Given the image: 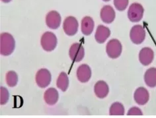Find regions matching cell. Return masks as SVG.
Here are the masks:
<instances>
[{"label":"cell","mask_w":156,"mask_h":118,"mask_svg":"<svg viewBox=\"0 0 156 118\" xmlns=\"http://www.w3.org/2000/svg\"><path fill=\"white\" fill-rule=\"evenodd\" d=\"M15 46V42L12 35L9 33H2L1 34L0 43V52L3 56H9L13 53Z\"/></svg>","instance_id":"cell-1"},{"label":"cell","mask_w":156,"mask_h":118,"mask_svg":"<svg viewBox=\"0 0 156 118\" xmlns=\"http://www.w3.org/2000/svg\"><path fill=\"white\" fill-rule=\"evenodd\" d=\"M144 13V9L140 3H132L128 10V17L131 22L137 23L141 21Z\"/></svg>","instance_id":"cell-2"},{"label":"cell","mask_w":156,"mask_h":118,"mask_svg":"<svg viewBox=\"0 0 156 118\" xmlns=\"http://www.w3.org/2000/svg\"><path fill=\"white\" fill-rule=\"evenodd\" d=\"M41 46L46 52H51L55 49L57 45V38L52 33L46 32L41 37Z\"/></svg>","instance_id":"cell-3"},{"label":"cell","mask_w":156,"mask_h":118,"mask_svg":"<svg viewBox=\"0 0 156 118\" xmlns=\"http://www.w3.org/2000/svg\"><path fill=\"white\" fill-rule=\"evenodd\" d=\"M122 46L120 42L117 39H112L106 46V52L109 57L112 59L118 58L122 53Z\"/></svg>","instance_id":"cell-4"},{"label":"cell","mask_w":156,"mask_h":118,"mask_svg":"<svg viewBox=\"0 0 156 118\" xmlns=\"http://www.w3.org/2000/svg\"><path fill=\"white\" fill-rule=\"evenodd\" d=\"M130 38L135 44H140L145 40L146 32L143 26L139 25L134 26L130 30Z\"/></svg>","instance_id":"cell-5"},{"label":"cell","mask_w":156,"mask_h":118,"mask_svg":"<svg viewBox=\"0 0 156 118\" xmlns=\"http://www.w3.org/2000/svg\"><path fill=\"white\" fill-rule=\"evenodd\" d=\"M70 59L73 62H80L83 60L85 55V50L82 45L80 43H74L70 47L69 50Z\"/></svg>","instance_id":"cell-6"},{"label":"cell","mask_w":156,"mask_h":118,"mask_svg":"<svg viewBox=\"0 0 156 118\" xmlns=\"http://www.w3.org/2000/svg\"><path fill=\"white\" fill-rule=\"evenodd\" d=\"M36 82L41 88H45L48 86L51 81V74L46 69H41L36 75Z\"/></svg>","instance_id":"cell-7"},{"label":"cell","mask_w":156,"mask_h":118,"mask_svg":"<svg viewBox=\"0 0 156 118\" xmlns=\"http://www.w3.org/2000/svg\"><path fill=\"white\" fill-rule=\"evenodd\" d=\"M63 29L65 33L68 36L75 35L78 29V22L73 17H68L65 19L63 23Z\"/></svg>","instance_id":"cell-8"},{"label":"cell","mask_w":156,"mask_h":118,"mask_svg":"<svg viewBox=\"0 0 156 118\" xmlns=\"http://www.w3.org/2000/svg\"><path fill=\"white\" fill-rule=\"evenodd\" d=\"M46 23L50 29H56L60 26L61 16L56 11L49 12L46 17Z\"/></svg>","instance_id":"cell-9"},{"label":"cell","mask_w":156,"mask_h":118,"mask_svg":"<svg viewBox=\"0 0 156 118\" xmlns=\"http://www.w3.org/2000/svg\"><path fill=\"white\" fill-rule=\"evenodd\" d=\"M154 58V52L150 48H144L139 53V60L141 64L147 66L151 64Z\"/></svg>","instance_id":"cell-10"},{"label":"cell","mask_w":156,"mask_h":118,"mask_svg":"<svg viewBox=\"0 0 156 118\" xmlns=\"http://www.w3.org/2000/svg\"><path fill=\"white\" fill-rule=\"evenodd\" d=\"M135 102L139 105H145L150 98V94L147 90L144 87H139L136 90L134 94Z\"/></svg>","instance_id":"cell-11"},{"label":"cell","mask_w":156,"mask_h":118,"mask_svg":"<svg viewBox=\"0 0 156 118\" xmlns=\"http://www.w3.org/2000/svg\"><path fill=\"white\" fill-rule=\"evenodd\" d=\"M101 19L102 21L107 24L114 21L115 19V11L111 5H105L101 10Z\"/></svg>","instance_id":"cell-12"},{"label":"cell","mask_w":156,"mask_h":118,"mask_svg":"<svg viewBox=\"0 0 156 118\" xmlns=\"http://www.w3.org/2000/svg\"><path fill=\"white\" fill-rule=\"evenodd\" d=\"M91 77V70L86 64L79 66L77 70V77L81 82H87Z\"/></svg>","instance_id":"cell-13"},{"label":"cell","mask_w":156,"mask_h":118,"mask_svg":"<svg viewBox=\"0 0 156 118\" xmlns=\"http://www.w3.org/2000/svg\"><path fill=\"white\" fill-rule=\"evenodd\" d=\"M110 29L103 25L98 26L95 34L96 41L99 44H103L110 36Z\"/></svg>","instance_id":"cell-14"},{"label":"cell","mask_w":156,"mask_h":118,"mask_svg":"<svg viewBox=\"0 0 156 118\" xmlns=\"http://www.w3.org/2000/svg\"><path fill=\"white\" fill-rule=\"evenodd\" d=\"M94 91L95 95L99 98L106 97L109 92L108 85L103 81H99L95 85Z\"/></svg>","instance_id":"cell-15"},{"label":"cell","mask_w":156,"mask_h":118,"mask_svg":"<svg viewBox=\"0 0 156 118\" xmlns=\"http://www.w3.org/2000/svg\"><path fill=\"white\" fill-rule=\"evenodd\" d=\"M46 103L48 105H54L58 100L59 94L54 88H49L44 92V95Z\"/></svg>","instance_id":"cell-16"},{"label":"cell","mask_w":156,"mask_h":118,"mask_svg":"<svg viewBox=\"0 0 156 118\" xmlns=\"http://www.w3.org/2000/svg\"><path fill=\"white\" fill-rule=\"evenodd\" d=\"M144 81L149 87L156 86V68H151L146 71L144 75Z\"/></svg>","instance_id":"cell-17"},{"label":"cell","mask_w":156,"mask_h":118,"mask_svg":"<svg viewBox=\"0 0 156 118\" xmlns=\"http://www.w3.org/2000/svg\"><path fill=\"white\" fill-rule=\"evenodd\" d=\"M94 29V21L90 17H85L81 21V31L84 35H90Z\"/></svg>","instance_id":"cell-18"},{"label":"cell","mask_w":156,"mask_h":118,"mask_svg":"<svg viewBox=\"0 0 156 118\" xmlns=\"http://www.w3.org/2000/svg\"><path fill=\"white\" fill-rule=\"evenodd\" d=\"M56 85L58 88L61 89L62 91H66L69 86V79L67 74L64 72H62L58 78Z\"/></svg>","instance_id":"cell-19"},{"label":"cell","mask_w":156,"mask_h":118,"mask_svg":"<svg viewBox=\"0 0 156 118\" xmlns=\"http://www.w3.org/2000/svg\"><path fill=\"white\" fill-rule=\"evenodd\" d=\"M109 114L110 116H124V108L123 105L120 102L113 103L109 109Z\"/></svg>","instance_id":"cell-20"},{"label":"cell","mask_w":156,"mask_h":118,"mask_svg":"<svg viewBox=\"0 0 156 118\" xmlns=\"http://www.w3.org/2000/svg\"><path fill=\"white\" fill-rule=\"evenodd\" d=\"M7 84L10 87H13L16 86L18 82V77L17 73L13 71H10L6 74Z\"/></svg>","instance_id":"cell-21"},{"label":"cell","mask_w":156,"mask_h":118,"mask_svg":"<svg viewBox=\"0 0 156 118\" xmlns=\"http://www.w3.org/2000/svg\"><path fill=\"white\" fill-rule=\"evenodd\" d=\"M129 0H114V5L115 8L119 11H124L128 5Z\"/></svg>","instance_id":"cell-22"},{"label":"cell","mask_w":156,"mask_h":118,"mask_svg":"<svg viewBox=\"0 0 156 118\" xmlns=\"http://www.w3.org/2000/svg\"><path fill=\"white\" fill-rule=\"evenodd\" d=\"M9 92L5 87H1V105L5 104L9 100Z\"/></svg>","instance_id":"cell-23"},{"label":"cell","mask_w":156,"mask_h":118,"mask_svg":"<svg viewBox=\"0 0 156 118\" xmlns=\"http://www.w3.org/2000/svg\"><path fill=\"white\" fill-rule=\"evenodd\" d=\"M143 115L142 112L138 107H132L131 108L129 111L127 113V116H141Z\"/></svg>","instance_id":"cell-24"},{"label":"cell","mask_w":156,"mask_h":118,"mask_svg":"<svg viewBox=\"0 0 156 118\" xmlns=\"http://www.w3.org/2000/svg\"><path fill=\"white\" fill-rule=\"evenodd\" d=\"M2 1L4 3H9L11 1V0H2Z\"/></svg>","instance_id":"cell-25"},{"label":"cell","mask_w":156,"mask_h":118,"mask_svg":"<svg viewBox=\"0 0 156 118\" xmlns=\"http://www.w3.org/2000/svg\"><path fill=\"white\" fill-rule=\"evenodd\" d=\"M103 1H104V2H109V1H110V0H103Z\"/></svg>","instance_id":"cell-26"}]
</instances>
